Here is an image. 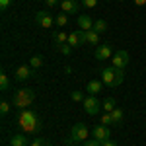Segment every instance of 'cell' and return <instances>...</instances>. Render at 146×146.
<instances>
[{
    "mask_svg": "<svg viewBox=\"0 0 146 146\" xmlns=\"http://www.w3.org/2000/svg\"><path fill=\"white\" fill-rule=\"evenodd\" d=\"M18 125L22 127L23 133H27V135H37V133L41 131V121H39L37 113H33L31 109H23V111H20Z\"/></svg>",
    "mask_w": 146,
    "mask_h": 146,
    "instance_id": "1",
    "label": "cell"
},
{
    "mask_svg": "<svg viewBox=\"0 0 146 146\" xmlns=\"http://www.w3.org/2000/svg\"><path fill=\"white\" fill-rule=\"evenodd\" d=\"M35 100V94L33 90H27V88H20V90L14 92V96H12V105L14 107H18L20 111L23 109H27Z\"/></svg>",
    "mask_w": 146,
    "mask_h": 146,
    "instance_id": "2",
    "label": "cell"
},
{
    "mask_svg": "<svg viewBox=\"0 0 146 146\" xmlns=\"http://www.w3.org/2000/svg\"><path fill=\"white\" fill-rule=\"evenodd\" d=\"M88 136H90V131H88V127L84 123H76L72 127V131H70V138H68V144H80V142H84V140H88Z\"/></svg>",
    "mask_w": 146,
    "mask_h": 146,
    "instance_id": "3",
    "label": "cell"
},
{
    "mask_svg": "<svg viewBox=\"0 0 146 146\" xmlns=\"http://www.w3.org/2000/svg\"><path fill=\"white\" fill-rule=\"evenodd\" d=\"M82 105H84V111L88 113V115H96V113L100 111V107H101V103L98 101L96 96H88V98H84Z\"/></svg>",
    "mask_w": 146,
    "mask_h": 146,
    "instance_id": "4",
    "label": "cell"
},
{
    "mask_svg": "<svg viewBox=\"0 0 146 146\" xmlns=\"http://www.w3.org/2000/svg\"><path fill=\"white\" fill-rule=\"evenodd\" d=\"M35 23H37L39 27H43V29H49V27H53L55 20L51 18L49 12H37V14H35Z\"/></svg>",
    "mask_w": 146,
    "mask_h": 146,
    "instance_id": "5",
    "label": "cell"
},
{
    "mask_svg": "<svg viewBox=\"0 0 146 146\" xmlns=\"http://www.w3.org/2000/svg\"><path fill=\"white\" fill-rule=\"evenodd\" d=\"M129 53L127 51H117L115 55L111 56V62H113V66L115 68H125L127 64H129Z\"/></svg>",
    "mask_w": 146,
    "mask_h": 146,
    "instance_id": "6",
    "label": "cell"
},
{
    "mask_svg": "<svg viewBox=\"0 0 146 146\" xmlns=\"http://www.w3.org/2000/svg\"><path fill=\"white\" fill-rule=\"evenodd\" d=\"M33 76V68L27 66V64H22V66L16 68V72H14V78L18 80V82H23V80H29Z\"/></svg>",
    "mask_w": 146,
    "mask_h": 146,
    "instance_id": "7",
    "label": "cell"
},
{
    "mask_svg": "<svg viewBox=\"0 0 146 146\" xmlns=\"http://www.w3.org/2000/svg\"><path fill=\"white\" fill-rule=\"evenodd\" d=\"M94 56H96L98 60H105V58H111V56H113L111 45H109V43H103V45H98V49H96V53H94Z\"/></svg>",
    "mask_w": 146,
    "mask_h": 146,
    "instance_id": "8",
    "label": "cell"
},
{
    "mask_svg": "<svg viewBox=\"0 0 146 146\" xmlns=\"http://www.w3.org/2000/svg\"><path fill=\"white\" fill-rule=\"evenodd\" d=\"M100 74H101V82H103L105 86H109V88H115V66H111V68H103Z\"/></svg>",
    "mask_w": 146,
    "mask_h": 146,
    "instance_id": "9",
    "label": "cell"
},
{
    "mask_svg": "<svg viewBox=\"0 0 146 146\" xmlns=\"http://www.w3.org/2000/svg\"><path fill=\"white\" fill-rule=\"evenodd\" d=\"M68 45L72 47V49L84 45V31H82V29H76V31L68 33Z\"/></svg>",
    "mask_w": 146,
    "mask_h": 146,
    "instance_id": "10",
    "label": "cell"
},
{
    "mask_svg": "<svg viewBox=\"0 0 146 146\" xmlns=\"http://www.w3.org/2000/svg\"><path fill=\"white\" fill-rule=\"evenodd\" d=\"M92 135H94V138L96 140H100V142H103V140H109V127H105V125H98L94 131H92Z\"/></svg>",
    "mask_w": 146,
    "mask_h": 146,
    "instance_id": "11",
    "label": "cell"
},
{
    "mask_svg": "<svg viewBox=\"0 0 146 146\" xmlns=\"http://www.w3.org/2000/svg\"><path fill=\"white\" fill-rule=\"evenodd\" d=\"M78 29H82V31H90V29H94V20H92L90 16H86V14H82V16H78Z\"/></svg>",
    "mask_w": 146,
    "mask_h": 146,
    "instance_id": "12",
    "label": "cell"
},
{
    "mask_svg": "<svg viewBox=\"0 0 146 146\" xmlns=\"http://www.w3.org/2000/svg\"><path fill=\"white\" fill-rule=\"evenodd\" d=\"M60 10L64 12V14H76L80 10V4L76 0H62L60 2Z\"/></svg>",
    "mask_w": 146,
    "mask_h": 146,
    "instance_id": "13",
    "label": "cell"
},
{
    "mask_svg": "<svg viewBox=\"0 0 146 146\" xmlns=\"http://www.w3.org/2000/svg\"><path fill=\"white\" fill-rule=\"evenodd\" d=\"M86 90H88L90 96H96V94H100V92L103 90V82H101V80H90L88 86H86Z\"/></svg>",
    "mask_w": 146,
    "mask_h": 146,
    "instance_id": "14",
    "label": "cell"
},
{
    "mask_svg": "<svg viewBox=\"0 0 146 146\" xmlns=\"http://www.w3.org/2000/svg\"><path fill=\"white\" fill-rule=\"evenodd\" d=\"M84 43H88V45H100V33L98 31H84Z\"/></svg>",
    "mask_w": 146,
    "mask_h": 146,
    "instance_id": "15",
    "label": "cell"
},
{
    "mask_svg": "<svg viewBox=\"0 0 146 146\" xmlns=\"http://www.w3.org/2000/svg\"><path fill=\"white\" fill-rule=\"evenodd\" d=\"M111 119H113V125L121 127V125H123V109H121V107H115L111 111Z\"/></svg>",
    "mask_w": 146,
    "mask_h": 146,
    "instance_id": "16",
    "label": "cell"
},
{
    "mask_svg": "<svg viewBox=\"0 0 146 146\" xmlns=\"http://www.w3.org/2000/svg\"><path fill=\"white\" fill-rule=\"evenodd\" d=\"M10 146H27V136L25 135H14L10 138Z\"/></svg>",
    "mask_w": 146,
    "mask_h": 146,
    "instance_id": "17",
    "label": "cell"
},
{
    "mask_svg": "<svg viewBox=\"0 0 146 146\" xmlns=\"http://www.w3.org/2000/svg\"><path fill=\"white\" fill-rule=\"evenodd\" d=\"M53 39H55V45H62V43H68V33H64V31H55L53 33Z\"/></svg>",
    "mask_w": 146,
    "mask_h": 146,
    "instance_id": "18",
    "label": "cell"
},
{
    "mask_svg": "<svg viewBox=\"0 0 146 146\" xmlns=\"http://www.w3.org/2000/svg\"><path fill=\"white\" fill-rule=\"evenodd\" d=\"M55 23L58 25V27H64L68 23V14H64V12H58L56 14V18H55Z\"/></svg>",
    "mask_w": 146,
    "mask_h": 146,
    "instance_id": "19",
    "label": "cell"
},
{
    "mask_svg": "<svg viewBox=\"0 0 146 146\" xmlns=\"http://www.w3.org/2000/svg\"><path fill=\"white\" fill-rule=\"evenodd\" d=\"M125 82V70L123 68H115V88H119Z\"/></svg>",
    "mask_w": 146,
    "mask_h": 146,
    "instance_id": "20",
    "label": "cell"
},
{
    "mask_svg": "<svg viewBox=\"0 0 146 146\" xmlns=\"http://www.w3.org/2000/svg\"><path fill=\"white\" fill-rule=\"evenodd\" d=\"M0 88H2V92H8V90H10V78H8V74H6V72H2V74H0Z\"/></svg>",
    "mask_w": 146,
    "mask_h": 146,
    "instance_id": "21",
    "label": "cell"
},
{
    "mask_svg": "<svg viewBox=\"0 0 146 146\" xmlns=\"http://www.w3.org/2000/svg\"><path fill=\"white\" fill-rule=\"evenodd\" d=\"M94 31L105 33V31H107V22H105V20H98V22L94 23Z\"/></svg>",
    "mask_w": 146,
    "mask_h": 146,
    "instance_id": "22",
    "label": "cell"
},
{
    "mask_svg": "<svg viewBox=\"0 0 146 146\" xmlns=\"http://www.w3.org/2000/svg\"><path fill=\"white\" fill-rule=\"evenodd\" d=\"M41 64H43V56L41 55H33L31 58H29V66L31 68H39Z\"/></svg>",
    "mask_w": 146,
    "mask_h": 146,
    "instance_id": "23",
    "label": "cell"
},
{
    "mask_svg": "<svg viewBox=\"0 0 146 146\" xmlns=\"http://www.w3.org/2000/svg\"><path fill=\"white\" fill-rule=\"evenodd\" d=\"M101 107L105 109V113H111L113 109H115V100H113V98H107V100L101 103Z\"/></svg>",
    "mask_w": 146,
    "mask_h": 146,
    "instance_id": "24",
    "label": "cell"
},
{
    "mask_svg": "<svg viewBox=\"0 0 146 146\" xmlns=\"http://www.w3.org/2000/svg\"><path fill=\"white\" fill-rule=\"evenodd\" d=\"M55 49L58 51V53H62L64 56H68L70 53H72V47L68 45V43H62V45H55Z\"/></svg>",
    "mask_w": 146,
    "mask_h": 146,
    "instance_id": "25",
    "label": "cell"
},
{
    "mask_svg": "<svg viewBox=\"0 0 146 146\" xmlns=\"http://www.w3.org/2000/svg\"><path fill=\"white\" fill-rule=\"evenodd\" d=\"M70 100H72V101H84V96H82V92H80V90H74L72 94H70Z\"/></svg>",
    "mask_w": 146,
    "mask_h": 146,
    "instance_id": "26",
    "label": "cell"
},
{
    "mask_svg": "<svg viewBox=\"0 0 146 146\" xmlns=\"http://www.w3.org/2000/svg\"><path fill=\"white\" fill-rule=\"evenodd\" d=\"M29 146H51V144L47 142V140L43 138V136H39V138H35V140H33V142H31Z\"/></svg>",
    "mask_w": 146,
    "mask_h": 146,
    "instance_id": "27",
    "label": "cell"
},
{
    "mask_svg": "<svg viewBox=\"0 0 146 146\" xmlns=\"http://www.w3.org/2000/svg\"><path fill=\"white\" fill-rule=\"evenodd\" d=\"M101 125H105V127H109V125H113L111 113H105V115H103V117H101Z\"/></svg>",
    "mask_w": 146,
    "mask_h": 146,
    "instance_id": "28",
    "label": "cell"
},
{
    "mask_svg": "<svg viewBox=\"0 0 146 146\" xmlns=\"http://www.w3.org/2000/svg\"><path fill=\"white\" fill-rule=\"evenodd\" d=\"M8 111H10V103H8V101H2V103H0V113L6 115Z\"/></svg>",
    "mask_w": 146,
    "mask_h": 146,
    "instance_id": "29",
    "label": "cell"
},
{
    "mask_svg": "<svg viewBox=\"0 0 146 146\" xmlns=\"http://www.w3.org/2000/svg\"><path fill=\"white\" fill-rule=\"evenodd\" d=\"M86 8H94V6H98V0H80Z\"/></svg>",
    "mask_w": 146,
    "mask_h": 146,
    "instance_id": "30",
    "label": "cell"
},
{
    "mask_svg": "<svg viewBox=\"0 0 146 146\" xmlns=\"http://www.w3.org/2000/svg\"><path fill=\"white\" fill-rule=\"evenodd\" d=\"M84 146H101V142H100V140H96V138H92V140H86Z\"/></svg>",
    "mask_w": 146,
    "mask_h": 146,
    "instance_id": "31",
    "label": "cell"
},
{
    "mask_svg": "<svg viewBox=\"0 0 146 146\" xmlns=\"http://www.w3.org/2000/svg\"><path fill=\"white\" fill-rule=\"evenodd\" d=\"M12 2H14V0H0V8H2V10H6Z\"/></svg>",
    "mask_w": 146,
    "mask_h": 146,
    "instance_id": "32",
    "label": "cell"
},
{
    "mask_svg": "<svg viewBox=\"0 0 146 146\" xmlns=\"http://www.w3.org/2000/svg\"><path fill=\"white\" fill-rule=\"evenodd\" d=\"M43 2L47 4V8H55L56 4H58V0H43Z\"/></svg>",
    "mask_w": 146,
    "mask_h": 146,
    "instance_id": "33",
    "label": "cell"
},
{
    "mask_svg": "<svg viewBox=\"0 0 146 146\" xmlns=\"http://www.w3.org/2000/svg\"><path fill=\"white\" fill-rule=\"evenodd\" d=\"M101 146H117V142H113V140H103Z\"/></svg>",
    "mask_w": 146,
    "mask_h": 146,
    "instance_id": "34",
    "label": "cell"
},
{
    "mask_svg": "<svg viewBox=\"0 0 146 146\" xmlns=\"http://www.w3.org/2000/svg\"><path fill=\"white\" fill-rule=\"evenodd\" d=\"M135 2V6H144L146 4V0H133Z\"/></svg>",
    "mask_w": 146,
    "mask_h": 146,
    "instance_id": "35",
    "label": "cell"
},
{
    "mask_svg": "<svg viewBox=\"0 0 146 146\" xmlns=\"http://www.w3.org/2000/svg\"><path fill=\"white\" fill-rule=\"evenodd\" d=\"M117 2H123V0H117Z\"/></svg>",
    "mask_w": 146,
    "mask_h": 146,
    "instance_id": "36",
    "label": "cell"
},
{
    "mask_svg": "<svg viewBox=\"0 0 146 146\" xmlns=\"http://www.w3.org/2000/svg\"><path fill=\"white\" fill-rule=\"evenodd\" d=\"M37 2H41V0H37Z\"/></svg>",
    "mask_w": 146,
    "mask_h": 146,
    "instance_id": "37",
    "label": "cell"
}]
</instances>
